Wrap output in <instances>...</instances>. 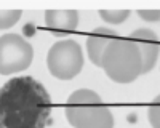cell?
Listing matches in <instances>:
<instances>
[{
  "instance_id": "6da1fadb",
  "label": "cell",
  "mask_w": 160,
  "mask_h": 128,
  "mask_svg": "<svg viewBox=\"0 0 160 128\" xmlns=\"http://www.w3.org/2000/svg\"><path fill=\"white\" fill-rule=\"evenodd\" d=\"M51 98L31 75L13 77L0 88V128H47Z\"/></svg>"
},
{
  "instance_id": "7a4b0ae2",
  "label": "cell",
  "mask_w": 160,
  "mask_h": 128,
  "mask_svg": "<svg viewBox=\"0 0 160 128\" xmlns=\"http://www.w3.org/2000/svg\"><path fill=\"white\" fill-rule=\"evenodd\" d=\"M101 67L112 82L131 83L142 74V58L130 38H115L106 47Z\"/></svg>"
},
{
  "instance_id": "3957f363",
  "label": "cell",
  "mask_w": 160,
  "mask_h": 128,
  "mask_svg": "<svg viewBox=\"0 0 160 128\" xmlns=\"http://www.w3.org/2000/svg\"><path fill=\"white\" fill-rule=\"evenodd\" d=\"M66 117L74 128H114L111 109L98 93L87 88L77 90L69 96Z\"/></svg>"
},
{
  "instance_id": "277c9868",
  "label": "cell",
  "mask_w": 160,
  "mask_h": 128,
  "mask_svg": "<svg viewBox=\"0 0 160 128\" xmlns=\"http://www.w3.org/2000/svg\"><path fill=\"white\" fill-rule=\"evenodd\" d=\"M48 71L59 80H71L80 74L83 67V53L75 40L56 42L48 51L47 56Z\"/></svg>"
},
{
  "instance_id": "5b68a950",
  "label": "cell",
  "mask_w": 160,
  "mask_h": 128,
  "mask_svg": "<svg viewBox=\"0 0 160 128\" xmlns=\"http://www.w3.org/2000/svg\"><path fill=\"white\" fill-rule=\"evenodd\" d=\"M34 59L32 45L18 34L0 37V74L10 75L28 69Z\"/></svg>"
},
{
  "instance_id": "8992f818",
  "label": "cell",
  "mask_w": 160,
  "mask_h": 128,
  "mask_svg": "<svg viewBox=\"0 0 160 128\" xmlns=\"http://www.w3.org/2000/svg\"><path fill=\"white\" fill-rule=\"evenodd\" d=\"M130 40L135 42L142 58V74H148L154 69L160 55L158 37L151 29H138L130 34Z\"/></svg>"
},
{
  "instance_id": "52a82bcc",
  "label": "cell",
  "mask_w": 160,
  "mask_h": 128,
  "mask_svg": "<svg viewBox=\"0 0 160 128\" xmlns=\"http://www.w3.org/2000/svg\"><path fill=\"white\" fill-rule=\"evenodd\" d=\"M47 27L56 37H66L75 31L78 24V11L75 10H48L45 11Z\"/></svg>"
},
{
  "instance_id": "ba28073f",
  "label": "cell",
  "mask_w": 160,
  "mask_h": 128,
  "mask_svg": "<svg viewBox=\"0 0 160 128\" xmlns=\"http://www.w3.org/2000/svg\"><path fill=\"white\" fill-rule=\"evenodd\" d=\"M115 38H117V31L111 27H96L91 32V35L87 38V51L95 66L101 67V58L104 50Z\"/></svg>"
},
{
  "instance_id": "9c48e42d",
  "label": "cell",
  "mask_w": 160,
  "mask_h": 128,
  "mask_svg": "<svg viewBox=\"0 0 160 128\" xmlns=\"http://www.w3.org/2000/svg\"><path fill=\"white\" fill-rule=\"evenodd\" d=\"M99 16L109 24H120L130 16V11L128 10H99Z\"/></svg>"
},
{
  "instance_id": "30bf717a",
  "label": "cell",
  "mask_w": 160,
  "mask_h": 128,
  "mask_svg": "<svg viewBox=\"0 0 160 128\" xmlns=\"http://www.w3.org/2000/svg\"><path fill=\"white\" fill-rule=\"evenodd\" d=\"M21 10H0V31L15 26L21 19Z\"/></svg>"
},
{
  "instance_id": "8fae6325",
  "label": "cell",
  "mask_w": 160,
  "mask_h": 128,
  "mask_svg": "<svg viewBox=\"0 0 160 128\" xmlns=\"http://www.w3.org/2000/svg\"><path fill=\"white\" fill-rule=\"evenodd\" d=\"M149 122L152 128H160V95L157 98H154L152 104L149 106Z\"/></svg>"
},
{
  "instance_id": "7c38bea8",
  "label": "cell",
  "mask_w": 160,
  "mask_h": 128,
  "mask_svg": "<svg viewBox=\"0 0 160 128\" xmlns=\"http://www.w3.org/2000/svg\"><path fill=\"white\" fill-rule=\"evenodd\" d=\"M138 15L141 19L148 21V22L160 21V10H138Z\"/></svg>"
}]
</instances>
